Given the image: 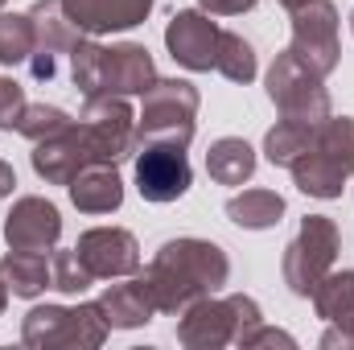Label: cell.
<instances>
[{
	"mask_svg": "<svg viewBox=\"0 0 354 350\" xmlns=\"http://www.w3.org/2000/svg\"><path fill=\"white\" fill-rule=\"evenodd\" d=\"M231 276V260L210 239H169L145 268V288L157 313H185L194 301L214 297Z\"/></svg>",
	"mask_w": 354,
	"mask_h": 350,
	"instance_id": "obj_1",
	"label": "cell"
},
{
	"mask_svg": "<svg viewBox=\"0 0 354 350\" xmlns=\"http://www.w3.org/2000/svg\"><path fill=\"white\" fill-rule=\"evenodd\" d=\"M71 79L83 95H145L157 83L153 54L136 42L99 46L83 37L71 50Z\"/></svg>",
	"mask_w": 354,
	"mask_h": 350,
	"instance_id": "obj_2",
	"label": "cell"
},
{
	"mask_svg": "<svg viewBox=\"0 0 354 350\" xmlns=\"http://www.w3.org/2000/svg\"><path fill=\"white\" fill-rule=\"evenodd\" d=\"M292 181L301 194L309 198H338L342 194V181L354 174V120H326L313 136V145L288 165Z\"/></svg>",
	"mask_w": 354,
	"mask_h": 350,
	"instance_id": "obj_3",
	"label": "cell"
},
{
	"mask_svg": "<svg viewBox=\"0 0 354 350\" xmlns=\"http://www.w3.org/2000/svg\"><path fill=\"white\" fill-rule=\"evenodd\" d=\"M260 305L243 293L231 297H202L185 309L177 338L189 350H218V347H239L256 326H260Z\"/></svg>",
	"mask_w": 354,
	"mask_h": 350,
	"instance_id": "obj_4",
	"label": "cell"
},
{
	"mask_svg": "<svg viewBox=\"0 0 354 350\" xmlns=\"http://www.w3.org/2000/svg\"><path fill=\"white\" fill-rule=\"evenodd\" d=\"M107 317L95 305H37L25 313L21 342L37 350L50 347H71V350H95L107 342Z\"/></svg>",
	"mask_w": 354,
	"mask_h": 350,
	"instance_id": "obj_5",
	"label": "cell"
},
{
	"mask_svg": "<svg viewBox=\"0 0 354 350\" xmlns=\"http://www.w3.org/2000/svg\"><path fill=\"white\" fill-rule=\"evenodd\" d=\"M194 116H198V91L185 79H157L145 91V107L136 116V149H145L153 140L189 145Z\"/></svg>",
	"mask_w": 354,
	"mask_h": 350,
	"instance_id": "obj_6",
	"label": "cell"
},
{
	"mask_svg": "<svg viewBox=\"0 0 354 350\" xmlns=\"http://www.w3.org/2000/svg\"><path fill=\"white\" fill-rule=\"evenodd\" d=\"M338 248H342L338 223L330 214H305L297 239L284 248V284L297 297H313V288L338 260Z\"/></svg>",
	"mask_w": 354,
	"mask_h": 350,
	"instance_id": "obj_7",
	"label": "cell"
},
{
	"mask_svg": "<svg viewBox=\"0 0 354 350\" xmlns=\"http://www.w3.org/2000/svg\"><path fill=\"white\" fill-rule=\"evenodd\" d=\"M268 99L288 120H305V124L330 120V91L322 87V75L309 71L292 50L276 54V62L268 71Z\"/></svg>",
	"mask_w": 354,
	"mask_h": 350,
	"instance_id": "obj_8",
	"label": "cell"
},
{
	"mask_svg": "<svg viewBox=\"0 0 354 350\" xmlns=\"http://www.w3.org/2000/svg\"><path fill=\"white\" fill-rule=\"evenodd\" d=\"M309 71L322 79L334 75L342 46H338V8L330 0H305L292 8V46H288Z\"/></svg>",
	"mask_w": 354,
	"mask_h": 350,
	"instance_id": "obj_9",
	"label": "cell"
},
{
	"mask_svg": "<svg viewBox=\"0 0 354 350\" xmlns=\"http://www.w3.org/2000/svg\"><path fill=\"white\" fill-rule=\"evenodd\" d=\"M83 124L103 165H120L124 157L136 153V116L124 103V95H87Z\"/></svg>",
	"mask_w": 354,
	"mask_h": 350,
	"instance_id": "obj_10",
	"label": "cell"
},
{
	"mask_svg": "<svg viewBox=\"0 0 354 350\" xmlns=\"http://www.w3.org/2000/svg\"><path fill=\"white\" fill-rule=\"evenodd\" d=\"M136 190L145 202H177L189 181V157H185V145H169V140H153L145 149H136Z\"/></svg>",
	"mask_w": 354,
	"mask_h": 350,
	"instance_id": "obj_11",
	"label": "cell"
},
{
	"mask_svg": "<svg viewBox=\"0 0 354 350\" xmlns=\"http://www.w3.org/2000/svg\"><path fill=\"white\" fill-rule=\"evenodd\" d=\"M29 17H33V33H37V46H33V54H29V75H33L37 83H50V79L58 75V58L71 54L87 33L75 29V21L66 17L62 0H37V4L29 8Z\"/></svg>",
	"mask_w": 354,
	"mask_h": 350,
	"instance_id": "obj_12",
	"label": "cell"
},
{
	"mask_svg": "<svg viewBox=\"0 0 354 350\" xmlns=\"http://www.w3.org/2000/svg\"><path fill=\"white\" fill-rule=\"evenodd\" d=\"M87 165H103V161L95 153V140H91L83 120L79 124L71 120V128H62L58 136H46V140L33 145V169L50 185H71Z\"/></svg>",
	"mask_w": 354,
	"mask_h": 350,
	"instance_id": "obj_13",
	"label": "cell"
},
{
	"mask_svg": "<svg viewBox=\"0 0 354 350\" xmlns=\"http://www.w3.org/2000/svg\"><path fill=\"white\" fill-rule=\"evenodd\" d=\"M79 260L91 268L95 280H120L140 272V243L124 227H91L75 243Z\"/></svg>",
	"mask_w": 354,
	"mask_h": 350,
	"instance_id": "obj_14",
	"label": "cell"
},
{
	"mask_svg": "<svg viewBox=\"0 0 354 350\" xmlns=\"http://www.w3.org/2000/svg\"><path fill=\"white\" fill-rule=\"evenodd\" d=\"M218 37H223V29L210 21V12H198V8H181L165 25V46H169L174 62L185 71H214Z\"/></svg>",
	"mask_w": 354,
	"mask_h": 350,
	"instance_id": "obj_15",
	"label": "cell"
},
{
	"mask_svg": "<svg viewBox=\"0 0 354 350\" xmlns=\"http://www.w3.org/2000/svg\"><path fill=\"white\" fill-rule=\"evenodd\" d=\"M62 235V214L46 198H17L4 219V239L17 252H54Z\"/></svg>",
	"mask_w": 354,
	"mask_h": 350,
	"instance_id": "obj_16",
	"label": "cell"
},
{
	"mask_svg": "<svg viewBox=\"0 0 354 350\" xmlns=\"http://www.w3.org/2000/svg\"><path fill=\"white\" fill-rule=\"evenodd\" d=\"M313 309L322 322H330L322 347H354V272H326V280L313 288Z\"/></svg>",
	"mask_w": 354,
	"mask_h": 350,
	"instance_id": "obj_17",
	"label": "cell"
},
{
	"mask_svg": "<svg viewBox=\"0 0 354 350\" xmlns=\"http://www.w3.org/2000/svg\"><path fill=\"white\" fill-rule=\"evenodd\" d=\"M62 8L79 33L103 37V33H120V29L140 25L153 12V0H62Z\"/></svg>",
	"mask_w": 354,
	"mask_h": 350,
	"instance_id": "obj_18",
	"label": "cell"
},
{
	"mask_svg": "<svg viewBox=\"0 0 354 350\" xmlns=\"http://www.w3.org/2000/svg\"><path fill=\"white\" fill-rule=\"evenodd\" d=\"M99 309H103V317H107L111 330H136V326L153 322V313H157V305H153V297L145 288V276H132L124 284H111L99 297Z\"/></svg>",
	"mask_w": 354,
	"mask_h": 350,
	"instance_id": "obj_19",
	"label": "cell"
},
{
	"mask_svg": "<svg viewBox=\"0 0 354 350\" xmlns=\"http://www.w3.org/2000/svg\"><path fill=\"white\" fill-rule=\"evenodd\" d=\"M71 202L83 214H111L124 202V181L115 165H87L83 174L71 181Z\"/></svg>",
	"mask_w": 354,
	"mask_h": 350,
	"instance_id": "obj_20",
	"label": "cell"
},
{
	"mask_svg": "<svg viewBox=\"0 0 354 350\" xmlns=\"http://www.w3.org/2000/svg\"><path fill=\"white\" fill-rule=\"evenodd\" d=\"M0 280L8 284L12 297H41L54 284V268L46 260V252H17V248H8V256L0 260Z\"/></svg>",
	"mask_w": 354,
	"mask_h": 350,
	"instance_id": "obj_21",
	"label": "cell"
},
{
	"mask_svg": "<svg viewBox=\"0 0 354 350\" xmlns=\"http://www.w3.org/2000/svg\"><path fill=\"white\" fill-rule=\"evenodd\" d=\"M206 174L218 185H243L256 174V149L248 140H239V136H223L206 153Z\"/></svg>",
	"mask_w": 354,
	"mask_h": 350,
	"instance_id": "obj_22",
	"label": "cell"
},
{
	"mask_svg": "<svg viewBox=\"0 0 354 350\" xmlns=\"http://www.w3.org/2000/svg\"><path fill=\"white\" fill-rule=\"evenodd\" d=\"M284 214V198L276 190H243L227 202V219L248 227V231H268Z\"/></svg>",
	"mask_w": 354,
	"mask_h": 350,
	"instance_id": "obj_23",
	"label": "cell"
},
{
	"mask_svg": "<svg viewBox=\"0 0 354 350\" xmlns=\"http://www.w3.org/2000/svg\"><path fill=\"white\" fill-rule=\"evenodd\" d=\"M317 128L322 124H305V120H288V116H280L276 120V128L264 136V153L272 165H292L309 145H313V136H317Z\"/></svg>",
	"mask_w": 354,
	"mask_h": 350,
	"instance_id": "obj_24",
	"label": "cell"
},
{
	"mask_svg": "<svg viewBox=\"0 0 354 350\" xmlns=\"http://www.w3.org/2000/svg\"><path fill=\"white\" fill-rule=\"evenodd\" d=\"M33 46H37L33 17L29 12H0V66L29 62Z\"/></svg>",
	"mask_w": 354,
	"mask_h": 350,
	"instance_id": "obj_25",
	"label": "cell"
},
{
	"mask_svg": "<svg viewBox=\"0 0 354 350\" xmlns=\"http://www.w3.org/2000/svg\"><path fill=\"white\" fill-rule=\"evenodd\" d=\"M214 71L223 79H231V83H252L256 79V50H252V42H243L239 33L223 29L218 54H214Z\"/></svg>",
	"mask_w": 354,
	"mask_h": 350,
	"instance_id": "obj_26",
	"label": "cell"
},
{
	"mask_svg": "<svg viewBox=\"0 0 354 350\" xmlns=\"http://www.w3.org/2000/svg\"><path fill=\"white\" fill-rule=\"evenodd\" d=\"M62 128H71V116L62 107H50V103H25L21 120H17V132L25 140H46V136H58Z\"/></svg>",
	"mask_w": 354,
	"mask_h": 350,
	"instance_id": "obj_27",
	"label": "cell"
},
{
	"mask_svg": "<svg viewBox=\"0 0 354 350\" xmlns=\"http://www.w3.org/2000/svg\"><path fill=\"white\" fill-rule=\"evenodd\" d=\"M54 288L58 293H71V297H79V293H87L91 284H95V276H91V268L79 260V252L71 248V252H54Z\"/></svg>",
	"mask_w": 354,
	"mask_h": 350,
	"instance_id": "obj_28",
	"label": "cell"
},
{
	"mask_svg": "<svg viewBox=\"0 0 354 350\" xmlns=\"http://www.w3.org/2000/svg\"><path fill=\"white\" fill-rule=\"evenodd\" d=\"M21 111H25V87L17 79L0 75V128H17Z\"/></svg>",
	"mask_w": 354,
	"mask_h": 350,
	"instance_id": "obj_29",
	"label": "cell"
},
{
	"mask_svg": "<svg viewBox=\"0 0 354 350\" xmlns=\"http://www.w3.org/2000/svg\"><path fill=\"white\" fill-rule=\"evenodd\" d=\"M239 347H243V350H252V347H284V350H292L297 342H292V334H284V330H272V326H264V322H260V326H256V330H252V334L239 342Z\"/></svg>",
	"mask_w": 354,
	"mask_h": 350,
	"instance_id": "obj_30",
	"label": "cell"
},
{
	"mask_svg": "<svg viewBox=\"0 0 354 350\" xmlns=\"http://www.w3.org/2000/svg\"><path fill=\"white\" fill-rule=\"evenodd\" d=\"M210 17H239L248 8H256V0H198Z\"/></svg>",
	"mask_w": 354,
	"mask_h": 350,
	"instance_id": "obj_31",
	"label": "cell"
},
{
	"mask_svg": "<svg viewBox=\"0 0 354 350\" xmlns=\"http://www.w3.org/2000/svg\"><path fill=\"white\" fill-rule=\"evenodd\" d=\"M12 185H17L12 165H8V161H0V198H8V194H12Z\"/></svg>",
	"mask_w": 354,
	"mask_h": 350,
	"instance_id": "obj_32",
	"label": "cell"
},
{
	"mask_svg": "<svg viewBox=\"0 0 354 350\" xmlns=\"http://www.w3.org/2000/svg\"><path fill=\"white\" fill-rule=\"evenodd\" d=\"M4 305H8V284L0 280V313H4Z\"/></svg>",
	"mask_w": 354,
	"mask_h": 350,
	"instance_id": "obj_33",
	"label": "cell"
},
{
	"mask_svg": "<svg viewBox=\"0 0 354 350\" xmlns=\"http://www.w3.org/2000/svg\"><path fill=\"white\" fill-rule=\"evenodd\" d=\"M280 4H284V8L292 12V8H297V4H305V0H280Z\"/></svg>",
	"mask_w": 354,
	"mask_h": 350,
	"instance_id": "obj_34",
	"label": "cell"
},
{
	"mask_svg": "<svg viewBox=\"0 0 354 350\" xmlns=\"http://www.w3.org/2000/svg\"><path fill=\"white\" fill-rule=\"evenodd\" d=\"M351 33H354V12H351Z\"/></svg>",
	"mask_w": 354,
	"mask_h": 350,
	"instance_id": "obj_35",
	"label": "cell"
},
{
	"mask_svg": "<svg viewBox=\"0 0 354 350\" xmlns=\"http://www.w3.org/2000/svg\"><path fill=\"white\" fill-rule=\"evenodd\" d=\"M0 4H4V0H0Z\"/></svg>",
	"mask_w": 354,
	"mask_h": 350,
	"instance_id": "obj_36",
	"label": "cell"
}]
</instances>
